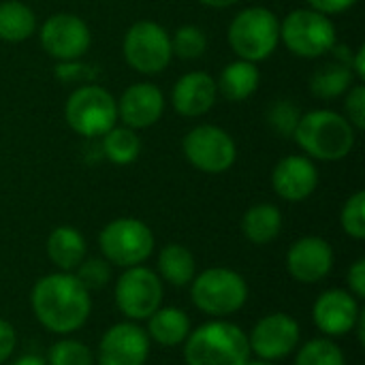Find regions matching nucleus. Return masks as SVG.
<instances>
[{
    "label": "nucleus",
    "instance_id": "39",
    "mask_svg": "<svg viewBox=\"0 0 365 365\" xmlns=\"http://www.w3.org/2000/svg\"><path fill=\"white\" fill-rule=\"evenodd\" d=\"M351 68H355V75H357L359 79H365V47L364 45L357 49V56H355V60H351Z\"/></svg>",
    "mask_w": 365,
    "mask_h": 365
},
{
    "label": "nucleus",
    "instance_id": "42",
    "mask_svg": "<svg viewBox=\"0 0 365 365\" xmlns=\"http://www.w3.org/2000/svg\"><path fill=\"white\" fill-rule=\"evenodd\" d=\"M246 365H274V364H272V361H263V359H257V361H250V359H248Z\"/></svg>",
    "mask_w": 365,
    "mask_h": 365
},
{
    "label": "nucleus",
    "instance_id": "8",
    "mask_svg": "<svg viewBox=\"0 0 365 365\" xmlns=\"http://www.w3.org/2000/svg\"><path fill=\"white\" fill-rule=\"evenodd\" d=\"M66 124L81 137H103L118 122V103L101 86H81L64 107Z\"/></svg>",
    "mask_w": 365,
    "mask_h": 365
},
{
    "label": "nucleus",
    "instance_id": "34",
    "mask_svg": "<svg viewBox=\"0 0 365 365\" xmlns=\"http://www.w3.org/2000/svg\"><path fill=\"white\" fill-rule=\"evenodd\" d=\"M346 120L353 124V128L364 130L365 128V86L357 83L349 90V96L344 101Z\"/></svg>",
    "mask_w": 365,
    "mask_h": 365
},
{
    "label": "nucleus",
    "instance_id": "21",
    "mask_svg": "<svg viewBox=\"0 0 365 365\" xmlns=\"http://www.w3.org/2000/svg\"><path fill=\"white\" fill-rule=\"evenodd\" d=\"M259 81H261V73L255 62L235 60L222 68V73L216 81V88L222 98H227L231 103H242L257 92Z\"/></svg>",
    "mask_w": 365,
    "mask_h": 365
},
{
    "label": "nucleus",
    "instance_id": "29",
    "mask_svg": "<svg viewBox=\"0 0 365 365\" xmlns=\"http://www.w3.org/2000/svg\"><path fill=\"white\" fill-rule=\"evenodd\" d=\"M207 49V36L199 26H182L171 36V51L178 58L195 60L201 58Z\"/></svg>",
    "mask_w": 365,
    "mask_h": 365
},
{
    "label": "nucleus",
    "instance_id": "3",
    "mask_svg": "<svg viewBox=\"0 0 365 365\" xmlns=\"http://www.w3.org/2000/svg\"><path fill=\"white\" fill-rule=\"evenodd\" d=\"M293 139L310 158L334 163L346 158L353 152L355 128L344 115L336 111L314 109L299 118Z\"/></svg>",
    "mask_w": 365,
    "mask_h": 365
},
{
    "label": "nucleus",
    "instance_id": "41",
    "mask_svg": "<svg viewBox=\"0 0 365 365\" xmlns=\"http://www.w3.org/2000/svg\"><path fill=\"white\" fill-rule=\"evenodd\" d=\"M11 365H47V361L41 359V357H36V355H24V357H19L15 364Z\"/></svg>",
    "mask_w": 365,
    "mask_h": 365
},
{
    "label": "nucleus",
    "instance_id": "16",
    "mask_svg": "<svg viewBox=\"0 0 365 365\" xmlns=\"http://www.w3.org/2000/svg\"><path fill=\"white\" fill-rule=\"evenodd\" d=\"M287 269L293 280L302 284H317L334 269V250L327 240L306 235L297 240L287 252Z\"/></svg>",
    "mask_w": 365,
    "mask_h": 365
},
{
    "label": "nucleus",
    "instance_id": "25",
    "mask_svg": "<svg viewBox=\"0 0 365 365\" xmlns=\"http://www.w3.org/2000/svg\"><path fill=\"white\" fill-rule=\"evenodd\" d=\"M36 30V15L19 0L0 2V41L21 43Z\"/></svg>",
    "mask_w": 365,
    "mask_h": 365
},
{
    "label": "nucleus",
    "instance_id": "28",
    "mask_svg": "<svg viewBox=\"0 0 365 365\" xmlns=\"http://www.w3.org/2000/svg\"><path fill=\"white\" fill-rule=\"evenodd\" d=\"M295 365H346V359L331 338H314L297 351Z\"/></svg>",
    "mask_w": 365,
    "mask_h": 365
},
{
    "label": "nucleus",
    "instance_id": "24",
    "mask_svg": "<svg viewBox=\"0 0 365 365\" xmlns=\"http://www.w3.org/2000/svg\"><path fill=\"white\" fill-rule=\"evenodd\" d=\"M197 261L192 252L182 244H167L158 255V274L173 287H186L192 282Z\"/></svg>",
    "mask_w": 365,
    "mask_h": 365
},
{
    "label": "nucleus",
    "instance_id": "40",
    "mask_svg": "<svg viewBox=\"0 0 365 365\" xmlns=\"http://www.w3.org/2000/svg\"><path fill=\"white\" fill-rule=\"evenodd\" d=\"M199 2L205 4V6H212V9H227V6L237 4L240 0H199Z\"/></svg>",
    "mask_w": 365,
    "mask_h": 365
},
{
    "label": "nucleus",
    "instance_id": "19",
    "mask_svg": "<svg viewBox=\"0 0 365 365\" xmlns=\"http://www.w3.org/2000/svg\"><path fill=\"white\" fill-rule=\"evenodd\" d=\"M216 81L203 71H192L180 77L171 90V105L184 118L205 115L216 103Z\"/></svg>",
    "mask_w": 365,
    "mask_h": 365
},
{
    "label": "nucleus",
    "instance_id": "35",
    "mask_svg": "<svg viewBox=\"0 0 365 365\" xmlns=\"http://www.w3.org/2000/svg\"><path fill=\"white\" fill-rule=\"evenodd\" d=\"M349 291L357 297L364 299L365 297V259H357L353 263V267L349 269Z\"/></svg>",
    "mask_w": 365,
    "mask_h": 365
},
{
    "label": "nucleus",
    "instance_id": "6",
    "mask_svg": "<svg viewBox=\"0 0 365 365\" xmlns=\"http://www.w3.org/2000/svg\"><path fill=\"white\" fill-rule=\"evenodd\" d=\"M280 38L299 58H319L334 49L336 26L329 15L314 9L291 11L280 24Z\"/></svg>",
    "mask_w": 365,
    "mask_h": 365
},
{
    "label": "nucleus",
    "instance_id": "17",
    "mask_svg": "<svg viewBox=\"0 0 365 365\" xmlns=\"http://www.w3.org/2000/svg\"><path fill=\"white\" fill-rule=\"evenodd\" d=\"M272 186L284 201H306L319 186V169L308 156H287L274 167Z\"/></svg>",
    "mask_w": 365,
    "mask_h": 365
},
{
    "label": "nucleus",
    "instance_id": "5",
    "mask_svg": "<svg viewBox=\"0 0 365 365\" xmlns=\"http://www.w3.org/2000/svg\"><path fill=\"white\" fill-rule=\"evenodd\" d=\"M192 304L207 317H229L248 302V284L242 274L229 267H212L190 282Z\"/></svg>",
    "mask_w": 365,
    "mask_h": 365
},
{
    "label": "nucleus",
    "instance_id": "11",
    "mask_svg": "<svg viewBox=\"0 0 365 365\" xmlns=\"http://www.w3.org/2000/svg\"><path fill=\"white\" fill-rule=\"evenodd\" d=\"M186 160L203 173H225L233 167L237 158V148L233 137L220 126L201 124L186 133L182 141Z\"/></svg>",
    "mask_w": 365,
    "mask_h": 365
},
{
    "label": "nucleus",
    "instance_id": "18",
    "mask_svg": "<svg viewBox=\"0 0 365 365\" xmlns=\"http://www.w3.org/2000/svg\"><path fill=\"white\" fill-rule=\"evenodd\" d=\"M118 103V118L133 130L154 126L165 111V96L154 83L141 81L128 86Z\"/></svg>",
    "mask_w": 365,
    "mask_h": 365
},
{
    "label": "nucleus",
    "instance_id": "13",
    "mask_svg": "<svg viewBox=\"0 0 365 365\" xmlns=\"http://www.w3.org/2000/svg\"><path fill=\"white\" fill-rule=\"evenodd\" d=\"M302 340V329L297 321L284 312H274L263 317L248 334L250 353L263 361H278L289 357Z\"/></svg>",
    "mask_w": 365,
    "mask_h": 365
},
{
    "label": "nucleus",
    "instance_id": "30",
    "mask_svg": "<svg viewBox=\"0 0 365 365\" xmlns=\"http://www.w3.org/2000/svg\"><path fill=\"white\" fill-rule=\"evenodd\" d=\"M47 365H94V355L83 342L64 338L49 349Z\"/></svg>",
    "mask_w": 365,
    "mask_h": 365
},
{
    "label": "nucleus",
    "instance_id": "32",
    "mask_svg": "<svg viewBox=\"0 0 365 365\" xmlns=\"http://www.w3.org/2000/svg\"><path fill=\"white\" fill-rule=\"evenodd\" d=\"M299 109L293 105V101H274L272 107L267 109V122L272 126L274 133L282 135V137H293L297 124H299Z\"/></svg>",
    "mask_w": 365,
    "mask_h": 365
},
{
    "label": "nucleus",
    "instance_id": "27",
    "mask_svg": "<svg viewBox=\"0 0 365 365\" xmlns=\"http://www.w3.org/2000/svg\"><path fill=\"white\" fill-rule=\"evenodd\" d=\"M103 154L113 165H130L141 154V139L128 126H113L103 135Z\"/></svg>",
    "mask_w": 365,
    "mask_h": 365
},
{
    "label": "nucleus",
    "instance_id": "38",
    "mask_svg": "<svg viewBox=\"0 0 365 365\" xmlns=\"http://www.w3.org/2000/svg\"><path fill=\"white\" fill-rule=\"evenodd\" d=\"M56 75L64 81H71L73 77L75 79H86V77H92V71H88V66L83 64H77V60H71V62H64L58 66Z\"/></svg>",
    "mask_w": 365,
    "mask_h": 365
},
{
    "label": "nucleus",
    "instance_id": "33",
    "mask_svg": "<svg viewBox=\"0 0 365 365\" xmlns=\"http://www.w3.org/2000/svg\"><path fill=\"white\" fill-rule=\"evenodd\" d=\"M73 274L92 293V291H101L107 287L111 278V267L105 259H83Z\"/></svg>",
    "mask_w": 365,
    "mask_h": 365
},
{
    "label": "nucleus",
    "instance_id": "26",
    "mask_svg": "<svg viewBox=\"0 0 365 365\" xmlns=\"http://www.w3.org/2000/svg\"><path fill=\"white\" fill-rule=\"evenodd\" d=\"M351 88H353V71L349 64L342 62L325 64L310 77V92L323 101L338 98Z\"/></svg>",
    "mask_w": 365,
    "mask_h": 365
},
{
    "label": "nucleus",
    "instance_id": "20",
    "mask_svg": "<svg viewBox=\"0 0 365 365\" xmlns=\"http://www.w3.org/2000/svg\"><path fill=\"white\" fill-rule=\"evenodd\" d=\"M86 240L75 227H56L47 237V257L62 272H75L86 259Z\"/></svg>",
    "mask_w": 365,
    "mask_h": 365
},
{
    "label": "nucleus",
    "instance_id": "2",
    "mask_svg": "<svg viewBox=\"0 0 365 365\" xmlns=\"http://www.w3.org/2000/svg\"><path fill=\"white\" fill-rule=\"evenodd\" d=\"M248 359V334L222 319L197 327L184 342L186 365H246Z\"/></svg>",
    "mask_w": 365,
    "mask_h": 365
},
{
    "label": "nucleus",
    "instance_id": "12",
    "mask_svg": "<svg viewBox=\"0 0 365 365\" xmlns=\"http://www.w3.org/2000/svg\"><path fill=\"white\" fill-rule=\"evenodd\" d=\"M92 43L88 24L73 13H53L41 26V45L43 49L60 60L71 62L79 60Z\"/></svg>",
    "mask_w": 365,
    "mask_h": 365
},
{
    "label": "nucleus",
    "instance_id": "7",
    "mask_svg": "<svg viewBox=\"0 0 365 365\" xmlns=\"http://www.w3.org/2000/svg\"><path fill=\"white\" fill-rule=\"evenodd\" d=\"M98 246L107 263L118 267L141 265L154 250V233L139 218H115L103 227Z\"/></svg>",
    "mask_w": 365,
    "mask_h": 365
},
{
    "label": "nucleus",
    "instance_id": "15",
    "mask_svg": "<svg viewBox=\"0 0 365 365\" xmlns=\"http://www.w3.org/2000/svg\"><path fill=\"white\" fill-rule=\"evenodd\" d=\"M361 314L359 299L344 289H329L319 295L312 308V321L327 338H340L355 329Z\"/></svg>",
    "mask_w": 365,
    "mask_h": 365
},
{
    "label": "nucleus",
    "instance_id": "1",
    "mask_svg": "<svg viewBox=\"0 0 365 365\" xmlns=\"http://www.w3.org/2000/svg\"><path fill=\"white\" fill-rule=\"evenodd\" d=\"M36 321L51 334L68 336L81 329L90 317V291L71 272L49 274L36 280L30 295Z\"/></svg>",
    "mask_w": 365,
    "mask_h": 365
},
{
    "label": "nucleus",
    "instance_id": "36",
    "mask_svg": "<svg viewBox=\"0 0 365 365\" xmlns=\"http://www.w3.org/2000/svg\"><path fill=\"white\" fill-rule=\"evenodd\" d=\"M15 344H17V336H15L13 325L6 323L4 319H0V365L13 355Z\"/></svg>",
    "mask_w": 365,
    "mask_h": 365
},
{
    "label": "nucleus",
    "instance_id": "14",
    "mask_svg": "<svg viewBox=\"0 0 365 365\" xmlns=\"http://www.w3.org/2000/svg\"><path fill=\"white\" fill-rule=\"evenodd\" d=\"M148 355V334L135 323H118L101 338L96 365H145Z\"/></svg>",
    "mask_w": 365,
    "mask_h": 365
},
{
    "label": "nucleus",
    "instance_id": "23",
    "mask_svg": "<svg viewBox=\"0 0 365 365\" xmlns=\"http://www.w3.org/2000/svg\"><path fill=\"white\" fill-rule=\"evenodd\" d=\"M282 231V214L272 203H257L246 210L242 218V233L248 242L265 246L274 242Z\"/></svg>",
    "mask_w": 365,
    "mask_h": 365
},
{
    "label": "nucleus",
    "instance_id": "9",
    "mask_svg": "<svg viewBox=\"0 0 365 365\" xmlns=\"http://www.w3.org/2000/svg\"><path fill=\"white\" fill-rule=\"evenodd\" d=\"M122 49L130 68L143 75H156L165 71L173 58L169 32L150 19H141L128 28Z\"/></svg>",
    "mask_w": 365,
    "mask_h": 365
},
{
    "label": "nucleus",
    "instance_id": "37",
    "mask_svg": "<svg viewBox=\"0 0 365 365\" xmlns=\"http://www.w3.org/2000/svg\"><path fill=\"white\" fill-rule=\"evenodd\" d=\"M310 4V9L323 13V15H336V13H344L351 6H355L359 0H306Z\"/></svg>",
    "mask_w": 365,
    "mask_h": 365
},
{
    "label": "nucleus",
    "instance_id": "31",
    "mask_svg": "<svg viewBox=\"0 0 365 365\" xmlns=\"http://www.w3.org/2000/svg\"><path fill=\"white\" fill-rule=\"evenodd\" d=\"M340 225L342 231L361 242L365 240V192L359 190L353 197H349V201L344 203L342 212H340Z\"/></svg>",
    "mask_w": 365,
    "mask_h": 365
},
{
    "label": "nucleus",
    "instance_id": "10",
    "mask_svg": "<svg viewBox=\"0 0 365 365\" xmlns=\"http://www.w3.org/2000/svg\"><path fill=\"white\" fill-rule=\"evenodd\" d=\"M118 310L130 321H148L163 306V282L156 272L143 265L126 267L115 282Z\"/></svg>",
    "mask_w": 365,
    "mask_h": 365
},
{
    "label": "nucleus",
    "instance_id": "4",
    "mask_svg": "<svg viewBox=\"0 0 365 365\" xmlns=\"http://www.w3.org/2000/svg\"><path fill=\"white\" fill-rule=\"evenodd\" d=\"M280 43V19L265 6L240 11L229 26V45L240 60H267Z\"/></svg>",
    "mask_w": 365,
    "mask_h": 365
},
{
    "label": "nucleus",
    "instance_id": "22",
    "mask_svg": "<svg viewBox=\"0 0 365 365\" xmlns=\"http://www.w3.org/2000/svg\"><path fill=\"white\" fill-rule=\"evenodd\" d=\"M148 338L165 349L184 344L190 334V319L180 308H158L148 319Z\"/></svg>",
    "mask_w": 365,
    "mask_h": 365
}]
</instances>
